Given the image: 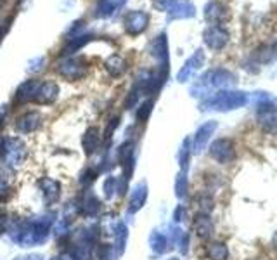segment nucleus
<instances>
[{
    "label": "nucleus",
    "instance_id": "28",
    "mask_svg": "<svg viewBox=\"0 0 277 260\" xmlns=\"http://www.w3.org/2000/svg\"><path fill=\"white\" fill-rule=\"evenodd\" d=\"M7 225H9V222H7V217L6 213L0 212V233H4V231L7 229Z\"/></svg>",
    "mask_w": 277,
    "mask_h": 260
},
{
    "label": "nucleus",
    "instance_id": "4",
    "mask_svg": "<svg viewBox=\"0 0 277 260\" xmlns=\"http://www.w3.org/2000/svg\"><path fill=\"white\" fill-rule=\"evenodd\" d=\"M57 95H59V85L56 82H40L33 103L42 104V106L44 104H52L57 99Z\"/></svg>",
    "mask_w": 277,
    "mask_h": 260
},
{
    "label": "nucleus",
    "instance_id": "20",
    "mask_svg": "<svg viewBox=\"0 0 277 260\" xmlns=\"http://www.w3.org/2000/svg\"><path fill=\"white\" fill-rule=\"evenodd\" d=\"M95 177H97V170H92V169H85L82 172V175H80V179H78V182H80V186L82 187H90L92 184H94V180Z\"/></svg>",
    "mask_w": 277,
    "mask_h": 260
},
{
    "label": "nucleus",
    "instance_id": "1",
    "mask_svg": "<svg viewBox=\"0 0 277 260\" xmlns=\"http://www.w3.org/2000/svg\"><path fill=\"white\" fill-rule=\"evenodd\" d=\"M26 148L18 137H2L0 139V158L7 167H19L24 160Z\"/></svg>",
    "mask_w": 277,
    "mask_h": 260
},
{
    "label": "nucleus",
    "instance_id": "11",
    "mask_svg": "<svg viewBox=\"0 0 277 260\" xmlns=\"http://www.w3.org/2000/svg\"><path fill=\"white\" fill-rule=\"evenodd\" d=\"M39 85H40V80H35V78L21 83L18 92H16V101H18V103H30V101L35 99Z\"/></svg>",
    "mask_w": 277,
    "mask_h": 260
},
{
    "label": "nucleus",
    "instance_id": "21",
    "mask_svg": "<svg viewBox=\"0 0 277 260\" xmlns=\"http://www.w3.org/2000/svg\"><path fill=\"white\" fill-rule=\"evenodd\" d=\"M113 248L111 245H97L95 246V257L97 260H111Z\"/></svg>",
    "mask_w": 277,
    "mask_h": 260
},
{
    "label": "nucleus",
    "instance_id": "32",
    "mask_svg": "<svg viewBox=\"0 0 277 260\" xmlns=\"http://www.w3.org/2000/svg\"><path fill=\"white\" fill-rule=\"evenodd\" d=\"M6 2H7V0H0V9H2V7L6 6Z\"/></svg>",
    "mask_w": 277,
    "mask_h": 260
},
{
    "label": "nucleus",
    "instance_id": "6",
    "mask_svg": "<svg viewBox=\"0 0 277 260\" xmlns=\"http://www.w3.org/2000/svg\"><path fill=\"white\" fill-rule=\"evenodd\" d=\"M39 187H40V191H42V194H44V200H45V203H47V205H52V203H56V201L59 200L61 184L57 182V180H54L50 177L42 179L39 182Z\"/></svg>",
    "mask_w": 277,
    "mask_h": 260
},
{
    "label": "nucleus",
    "instance_id": "7",
    "mask_svg": "<svg viewBox=\"0 0 277 260\" xmlns=\"http://www.w3.org/2000/svg\"><path fill=\"white\" fill-rule=\"evenodd\" d=\"M99 200L94 196V192L90 191H83L82 196H80L78 200V205H77V210L82 213V215H95V213L99 212Z\"/></svg>",
    "mask_w": 277,
    "mask_h": 260
},
{
    "label": "nucleus",
    "instance_id": "2",
    "mask_svg": "<svg viewBox=\"0 0 277 260\" xmlns=\"http://www.w3.org/2000/svg\"><path fill=\"white\" fill-rule=\"evenodd\" d=\"M57 71H59L61 77H64L66 80H80V78L85 77L87 73V64L83 59H75V57H68V59L61 61L57 64Z\"/></svg>",
    "mask_w": 277,
    "mask_h": 260
},
{
    "label": "nucleus",
    "instance_id": "24",
    "mask_svg": "<svg viewBox=\"0 0 277 260\" xmlns=\"http://www.w3.org/2000/svg\"><path fill=\"white\" fill-rule=\"evenodd\" d=\"M11 182V172L9 169H0V191L7 189Z\"/></svg>",
    "mask_w": 277,
    "mask_h": 260
},
{
    "label": "nucleus",
    "instance_id": "22",
    "mask_svg": "<svg viewBox=\"0 0 277 260\" xmlns=\"http://www.w3.org/2000/svg\"><path fill=\"white\" fill-rule=\"evenodd\" d=\"M115 191H116V177L109 175L106 179V182H104V196H106V200H111Z\"/></svg>",
    "mask_w": 277,
    "mask_h": 260
},
{
    "label": "nucleus",
    "instance_id": "14",
    "mask_svg": "<svg viewBox=\"0 0 277 260\" xmlns=\"http://www.w3.org/2000/svg\"><path fill=\"white\" fill-rule=\"evenodd\" d=\"M151 54H153L158 61H163L166 64V61H168V44H166L165 33L158 35L156 39L153 40V44H151Z\"/></svg>",
    "mask_w": 277,
    "mask_h": 260
},
{
    "label": "nucleus",
    "instance_id": "17",
    "mask_svg": "<svg viewBox=\"0 0 277 260\" xmlns=\"http://www.w3.org/2000/svg\"><path fill=\"white\" fill-rule=\"evenodd\" d=\"M127 236H128V231L125 228V224L123 222H118V224H116V251H118L120 255H123L125 251Z\"/></svg>",
    "mask_w": 277,
    "mask_h": 260
},
{
    "label": "nucleus",
    "instance_id": "9",
    "mask_svg": "<svg viewBox=\"0 0 277 260\" xmlns=\"http://www.w3.org/2000/svg\"><path fill=\"white\" fill-rule=\"evenodd\" d=\"M170 19H184V18H192L194 16V6L189 0H179L174 2L168 9Z\"/></svg>",
    "mask_w": 277,
    "mask_h": 260
},
{
    "label": "nucleus",
    "instance_id": "12",
    "mask_svg": "<svg viewBox=\"0 0 277 260\" xmlns=\"http://www.w3.org/2000/svg\"><path fill=\"white\" fill-rule=\"evenodd\" d=\"M100 142H102V137H100L99 128L92 127V128L87 130L85 136H83L82 146H83V149H85V153H87V154H92V153H95V151L99 149Z\"/></svg>",
    "mask_w": 277,
    "mask_h": 260
},
{
    "label": "nucleus",
    "instance_id": "33",
    "mask_svg": "<svg viewBox=\"0 0 277 260\" xmlns=\"http://www.w3.org/2000/svg\"><path fill=\"white\" fill-rule=\"evenodd\" d=\"M19 2H21V0H19Z\"/></svg>",
    "mask_w": 277,
    "mask_h": 260
},
{
    "label": "nucleus",
    "instance_id": "18",
    "mask_svg": "<svg viewBox=\"0 0 277 260\" xmlns=\"http://www.w3.org/2000/svg\"><path fill=\"white\" fill-rule=\"evenodd\" d=\"M132 158H133V142L127 141V142H123L118 149V161L123 165L125 161L132 160Z\"/></svg>",
    "mask_w": 277,
    "mask_h": 260
},
{
    "label": "nucleus",
    "instance_id": "27",
    "mask_svg": "<svg viewBox=\"0 0 277 260\" xmlns=\"http://www.w3.org/2000/svg\"><path fill=\"white\" fill-rule=\"evenodd\" d=\"M174 2H175V0H156V6H158V7H161V9H166V11H168Z\"/></svg>",
    "mask_w": 277,
    "mask_h": 260
},
{
    "label": "nucleus",
    "instance_id": "23",
    "mask_svg": "<svg viewBox=\"0 0 277 260\" xmlns=\"http://www.w3.org/2000/svg\"><path fill=\"white\" fill-rule=\"evenodd\" d=\"M151 110H153V101H146V103L137 110V120L146 121L148 120V116L151 115Z\"/></svg>",
    "mask_w": 277,
    "mask_h": 260
},
{
    "label": "nucleus",
    "instance_id": "29",
    "mask_svg": "<svg viewBox=\"0 0 277 260\" xmlns=\"http://www.w3.org/2000/svg\"><path fill=\"white\" fill-rule=\"evenodd\" d=\"M14 260H44L42 255H23V257H18Z\"/></svg>",
    "mask_w": 277,
    "mask_h": 260
},
{
    "label": "nucleus",
    "instance_id": "30",
    "mask_svg": "<svg viewBox=\"0 0 277 260\" xmlns=\"http://www.w3.org/2000/svg\"><path fill=\"white\" fill-rule=\"evenodd\" d=\"M6 113H7V108L6 106H0V125H2L4 120H6Z\"/></svg>",
    "mask_w": 277,
    "mask_h": 260
},
{
    "label": "nucleus",
    "instance_id": "10",
    "mask_svg": "<svg viewBox=\"0 0 277 260\" xmlns=\"http://www.w3.org/2000/svg\"><path fill=\"white\" fill-rule=\"evenodd\" d=\"M125 2L127 0H100L97 9H95V16L97 18H113L125 6Z\"/></svg>",
    "mask_w": 277,
    "mask_h": 260
},
{
    "label": "nucleus",
    "instance_id": "25",
    "mask_svg": "<svg viewBox=\"0 0 277 260\" xmlns=\"http://www.w3.org/2000/svg\"><path fill=\"white\" fill-rule=\"evenodd\" d=\"M118 125H120V118H113L111 121H109L106 132H104V141H109V139H111V137H113V132H115Z\"/></svg>",
    "mask_w": 277,
    "mask_h": 260
},
{
    "label": "nucleus",
    "instance_id": "19",
    "mask_svg": "<svg viewBox=\"0 0 277 260\" xmlns=\"http://www.w3.org/2000/svg\"><path fill=\"white\" fill-rule=\"evenodd\" d=\"M206 251H208V257L212 260H225V257H227V251H225L224 245H220V243L210 245Z\"/></svg>",
    "mask_w": 277,
    "mask_h": 260
},
{
    "label": "nucleus",
    "instance_id": "8",
    "mask_svg": "<svg viewBox=\"0 0 277 260\" xmlns=\"http://www.w3.org/2000/svg\"><path fill=\"white\" fill-rule=\"evenodd\" d=\"M227 39H229L227 31L222 30L220 26H212L204 33V42H206L212 49H222L227 44Z\"/></svg>",
    "mask_w": 277,
    "mask_h": 260
},
{
    "label": "nucleus",
    "instance_id": "13",
    "mask_svg": "<svg viewBox=\"0 0 277 260\" xmlns=\"http://www.w3.org/2000/svg\"><path fill=\"white\" fill-rule=\"evenodd\" d=\"M104 66H106L108 73L115 78L121 77V75L127 71V61H125V57L120 56V54H113V56H109Z\"/></svg>",
    "mask_w": 277,
    "mask_h": 260
},
{
    "label": "nucleus",
    "instance_id": "15",
    "mask_svg": "<svg viewBox=\"0 0 277 260\" xmlns=\"http://www.w3.org/2000/svg\"><path fill=\"white\" fill-rule=\"evenodd\" d=\"M146 196H148V189H146V184L141 182L135 186V189H133V194H132V200H130V207L128 210L130 212H137L142 208V205H144L146 201Z\"/></svg>",
    "mask_w": 277,
    "mask_h": 260
},
{
    "label": "nucleus",
    "instance_id": "5",
    "mask_svg": "<svg viewBox=\"0 0 277 260\" xmlns=\"http://www.w3.org/2000/svg\"><path fill=\"white\" fill-rule=\"evenodd\" d=\"M40 121L42 116L39 111H28L24 115H21L18 121H16V130L19 134H30L40 127Z\"/></svg>",
    "mask_w": 277,
    "mask_h": 260
},
{
    "label": "nucleus",
    "instance_id": "16",
    "mask_svg": "<svg viewBox=\"0 0 277 260\" xmlns=\"http://www.w3.org/2000/svg\"><path fill=\"white\" fill-rule=\"evenodd\" d=\"M203 62V52L201 50H198V52L194 54V56L191 57V61H187L186 62V66L182 68V71H180V75H179V80H186L187 77H191V73L194 71L196 68H199V64Z\"/></svg>",
    "mask_w": 277,
    "mask_h": 260
},
{
    "label": "nucleus",
    "instance_id": "3",
    "mask_svg": "<svg viewBox=\"0 0 277 260\" xmlns=\"http://www.w3.org/2000/svg\"><path fill=\"white\" fill-rule=\"evenodd\" d=\"M148 24H149V16L146 14L144 11H132L128 12L123 19L125 31H127L130 37L141 35V33L148 28Z\"/></svg>",
    "mask_w": 277,
    "mask_h": 260
},
{
    "label": "nucleus",
    "instance_id": "31",
    "mask_svg": "<svg viewBox=\"0 0 277 260\" xmlns=\"http://www.w3.org/2000/svg\"><path fill=\"white\" fill-rule=\"evenodd\" d=\"M4 33H6V30H0V44H2L4 40Z\"/></svg>",
    "mask_w": 277,
    "mask_h": 260
},
{
    "label": "nucleus",
    "instance_id": "26",
    "mask_svg": "<svg viewBox=\"0 0 277 260\" xmlns=\"http://www.w3.org/2000/svg\"><path fill=\"white\" fill-rule=\"evenodd\" d=\"M30 71L31 73H35V71H40L42 68H44V64H45V57L44 56H39L37 59H33L31 62H30Z\"/></svg>",
    "mask_w": 277,
    "mask_h": 260
}]
</instances>
